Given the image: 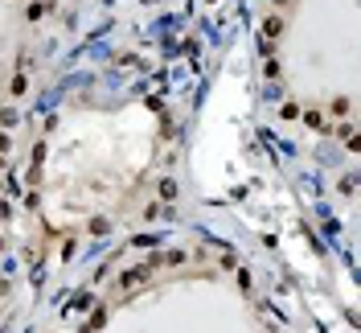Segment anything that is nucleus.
<instances>
[{
	"mask_svg": "<svg viewBox=\"0 0 361 333\" xmlns=\"http://www.w3.org/2000/svg\"><path fill=\"white\" fill-rule=\"evenodd\" d=\"M279 33H283V21H279V17H267V21H263V45H275Z\"/></svg>",
	"mask_w": 361,
	"mask_h": 333,
	"instance_id": "1",
	"label": "nucleus"
},
{
	"mask_svg": "<svg viewBox=\"0 0 361 333\" xmlns=\"http://www.w3.org/2000/svg\"><path fill=\"white\" fill-rule=\"evenodd\" d=\"M49 9H53L49 0H33V5H29V13H25V17H29V21H41V17L49 13Z\"/></svg>",
	"mask_w": 361,
	"mask_h": 333,
	"instance_id": "2",
	"label": "nucleus"
},
{
	"mask_svg": "<svg viewBox=\"0 0 361 333\" xmlns=\"http://www.w3.org/2000/svg\"><path fill=\"white\" fill-rule=\"evenodd\" d=\"M148 276V267H132V271H124V280H119V284H124V288H132V284H140Z\"/></svg>",
	"mask_w": 361,
	"mask_h": 333,
	"instance_id": "3",
	"label": "nucleus"
},
{
	"mask_svg": "<svg viewBox=\"0 0 361 333\" xmlns=\"http://www.w3.org/2000/svg\"><path fill=\"white\" fill-rule=\"evenodd\" d=\"M25 66H29V62L21 58V70H17V78H13V95H21V90L29 86V78H25Z\"/></svg>",
	"mask_w": 361,
	"mask_h": 333,
	"instance_id": "4",
	"label": "nucleus"
},
{
	"mask_svg": "<svg viewBox=\"0 0 361 333\" xmlns=\"http://www.w3.org/2000/svg\"><path fill=\"white\" fill-rule=\"evenodd\" d=\"M0 124H5V128H9V124H17V111H13V107H5V111H0Z\"/></svg>",
	"mask_w": 361,
	"mask_h": 333,
	"instance_id": "5",
	"label": "nucleus"
},
{
	"mask_svg": "<svg viewBox=\"0 0 361 333\" xmlns=\"http://www.w3.org/2000/svg\"><path fill=\"white\" fill-rule=\"evenodd\" d=\"M160 194H164V198L172 202V198H176V185H172V181H160Z\"/></svg>",
	"mask_w": 361,
	"mask_h": 333,
	"instance_id": "6",
	"label": "nucleus"
},
{
	"mask_svg": "<svg viewBox=\"0 0 361 333\" xmlns=\"http://www.w3.org/2000/svg\"><path fill=\"white\" fill-rule=\"evenodd\" d=\"M333 115H349V99H337L333 103Z\"/></svg>",
	"mask_w": 361,
	"mask_h": 333,
	"instance_id": "7",
	"label": "nucleus"
},
{
	"mask_svg": "<svg viewBox=\"0 0 361 333\" xmlns=\"http://www.w3.org/2000/svg\"><path fill=\"white\" fill-rule=\"evenodd\" d=\"M9 148H13V140H9L5 132H0V153H9Z\"/></svg>",
	"mask_w": 361,
	"mask_h": 333,
	"instance_id": "8",
	"label": "nucleus"
}]
</instances>
